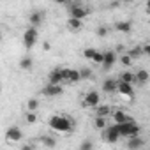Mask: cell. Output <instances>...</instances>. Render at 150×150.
Returning <instances> with one entry per match:
<instances>
[{
    "label": "cell",
    "mask_w": 150,
    "mask_h": 150,
    "mask_svg": "<svg viewBox=\"0 0 150 150\" xmlns=\"http://www.w3.org/2000/svg\"><path fill=\"white\" fill-rule=\"evenodd\" d=\"M48 124H50V127H51L53 131H57V132H65V134H69V132H72V129H74V120H72L71 117H67V115H53V117H50Z\"/></svg>",
    "instance_id": "1"
},
{
    "label": "cell",
    "mask_w": 150,
    "mask_h": 150,
    "mask_svg": "<svg viewBox=\"0 0 150 150\" xmlns=\"http://www.w3.org/2000/svg\"><path fill=\"white\" fill-rule=\"evenodd\" d=\"M117 129H118V134L120 138H131V136H138L141 132L139 125L131 120V122H122V124H117Z\"/></svg>",
    "instance_id": "2"
},
{
    "label": "cell",
    "mask_w": 150,
    "mask_h": 150,
    "mask_svg": "<svg viewBox=\"0 0 150 150\" xmlns=\"http://www.w3.org/2000/svg\"><path fill=\"white\" fill-rule=\"evenodd\" d=\"M37 37H39V32L35 27H28L25 32H23V46L27 50H32L37 42Z\"/></svg>",
    "instance_id": "3"
},
{
    "label": "cell",
    "mask_w": 150,
    "mask_h": 150,
    "mask_svg": "<svg viewBox=\"0 0 150 150\" xmlns=\"http://www.w3.org/2000/svg\"><path fill=\"white\" fill-rule=\"evenodd\" d=\"M101 132H103V139L108 141V143H117V141L120 139V134H118L117 124H113V125H106Z\"/></svg>",
    "instance_id": "4"
},
{
    "label": "cell",
    "mask_w": 150,
    "mask_h": 150,
    "mask_svg": "<svg viewBox=\"0 0 150 150\" xmlns=\"http://www.w3.org/2000/svg\"><path fill=\"white\" fill-rule=\"evenodd\" d=\"M99 103H101V94H97L96 90H90V92H87V96H85L81 104L85 108H96Z\"/></svg>",
    "instance_id": "5"
},
{
    "label": "cell",
    "mask_w": 150,
    "mask_h": 150,
    "mask_svg": "<svg viewBox=\"0 0 150 150\" xmlns=\"http://www.w3.org/2000/svg\"><path fill=\"white\" fill-rule=\"evenodd\" d=\"M69 14H71V18L85 20L87 14H88V11H87L83 6H80V4H72V6H69Z\"/></svg>",
    "instance_id": "6"
},
{
    "label": "cell",
    "mask_w": 150,
    "mask_h": 150,
    "mask_svg": "<svg viewBox=\"0 0 150 150\" xmlns=\"http://www.w3.org/2000/svg\"><path fill=\"white\" fill-rule=\"evenodd\" d=\"M21 138H23V132H21V129H20L18 125H11V127L6 131V139L11 141V143H16V141H20Z\"/></svg>",
    "instance_id": "7"
},
{
    "label": "cell",
    "mask_w": 150,
    "mask_h": 150,
    "mask_svg": "<svg viewBox=\"0 0 150 150\" xmlns=\"http://www.w3.org/2000/svg\"><path fill=\"white\" fill-rule=\"evenodd\" d=\"M42 94L48 96V97H58L64 94V88L62 85H53V83H48L44 88H42Z\"/></svg>",
    "instance_id": "8"
},
{
    "label": "cell",
    "mask_w": 150,
    "mask_h": 150,
    "mask_svg": "<svg viewBox=\"0 0 150 150\" xmlns=\"http://www.w3.org/2000/svg\"><path fill=\"white\" fill-rule=\"evenodd\" d=\"M117 92H120L122 96H125V97H132L134 96V88H132V83H125V81H117Z\"/></svg>",
    "instance_id": "9"
},
{
    "label": "cell",
    "mask_w": 150,
    "mask_h": 150,
    "mask_svg": "<svg viewBox=\"0 0 150 150\" xmlns=\"http://www.w3.org/2000/svg\"><path fill=\"white\" fill-rule=\"evenodd\" d=\"M115 62H117V55H115V51H104L103 53V69H111L113 65H115Z\"/></svg>",
    "instance_id": "10"
},
{
    "label": "cell",
    "mask_w": 150,
    "mask_h": 150,
    "mask_svg": "<svg viewBox=\"0 0 150 150\" xmlns=\"http://www.w3.org/2000/svg\"><path fill=\"white\" fill-rule=\"evenodd\" d=\"M42 20H44V13H42V11H34V13H30V16H28L30 27H35V28L42 23Z\"/></svg>",
    "instance_id": "11"
},
{
    "label": "cell",
    "mask_w": 150,
    "mask_h": 150,
    "mask_svg": "<svg viewBox=\"0 0 150 150\" xmlns=\"http://www.w3.org/2000/svg\"><path fill=\"white\" fill-rule=\"evenodd\" d=\"M150 80V74L146 69H139L136 74H134V83H139V85H146Z\"/></svg>",
    "instance_id": "12"
},
{
    "label": "cell",
    "mask_w": 150,
    "mask_h": 150,
    "mask_svg": "<svg viewBox=\"0 0 150 150\" xmlns=\"http://www.w3.org/2000/svg\"><path fill=\"white\" fill-rule=\"evenodd\" d=\"M111 115H113V120H115V124H122V122H131V120H134L132 117H129L125 111H122V110H117V111H111Z\"/></svg>",
    "instance_id": "13"
},
{
    "label": "cell",
    "mask_w": 150,
    "mask_h": 150,
    "mask_svg": "<svg viewBox=\"0 0 150 150\" xmlns=\"http://www.w3.org/2000/svg\"><path fill=\"white\" fill-rule=\"evenodd\" d=\"M48 83H53V85H60V83H64V81H62V74H60V67L53 69V71L48 74Z\"/></svg>",
    "instance_id": "14"
},
{
    "label": "cell",
    "mask_w": 150,
    "mask_h": 150,
    "mask_svg": "<svg viewBox=\"0 0 150 150\" xmlns=\"http://www.w3.org/2000/svg\"><path fill=\"white\" fill-rule=\"evenodd\" d=\"M143 145H145V141L139 138V134H138V136H131V138H129V143H127V146H129L131 150H139Z\"/></svg>",
    "instance_id": "15"
},
{
    "label": "cell",
    "mask_w": 150,
    "mask_h": 150,
    "mask_svg": "<svg viewBox=\"0 0 150 150\" xmlns=\"http://www.w3.org/2000/svg\"><path fill=\"white\" fill-rule=\"evenodd\" d=\"M67 27L72 30V32H78L83 28V20H78V18H69L67 20Z\"/></svg>",
    "instance_id": "16"
},
{
    "label": "cell",
    "mask_w": 150,
    "mask_h": 150,
    "mask_svg": "<svg viewBox=\"0 0 150 150\" xmlns=\"http://www.w3.org/2000/svg\"><path fill=\"white\" fill-rule=\"evenodd\" d=\"M115 28L122 34H129L132 30V21H117L115 23Z\"/></svg>",
    "instance_id": "17"
},
{
    "label": "cell",
    "mask_w": 150,
    "mask_h": 150,
    "mask_svg": "<svg viewBox=\"0 0 150 150\" xmlns=\"http://www.w3.org/2000/svg\"><path fill=\"white\" fill-rule=\"evenodd\" d=\"M103 90H104L106 94L117 92V80H106V81L103 83Z\"/></svg>",
    "instance_id": "18"
},
{
    "label": "cell",
    "mask_w": 150,
    "mask_h": 150,
    "mask_svg": "<svg viewBox=\"0 0 150 150\" xmlns=\"http://www.w3.org/2000/svg\"><path fill=\"white\" fill-rule=\"evenodd\" d=\"M96 110H97V115H101V117H110L111 111H113L111 106H108V104H101V103L96 106Z\"/></svg>",
    "instance_id": "19"
},
{
    "label": "cell",
    "mask_w": 150,
    "mask_h": 150,
    "mask_svg": "<svg viewBox=\"0 0 150 150\" xmlns=\"http://www.w3.org/2000/svg\"><path fill=\"white\" fill-rule=\"evenodd\" d=\"M106 125H108V117H101V115H97V117L94 118V127H96V129L103 131Z\"/></svg>",
    "instance_id": "20"
},
{
    "label": "cell",
    "mask_w": 150,
    "mask_h": 150,
    "mask_svg": "<svg viewBox=\"0 0 150 150\" xmlns=\"http://www.w3.org/2000/svg\"><path fill=\"white\" fill-rule=\"evenodd\" d=\"M32 65H34V60H32L30 57H23V58L20 60V67H21L23 71H30Z\"/></svg>",
    "instance_id": "21"
},
{
    "label": "cell",
    "mask_w": 150,
    "mask_h": 150,
    "mask_svg": "<svg viewBox=\"0 0 150 150\" xmlns=\"http://www.w3.org/2000/svg\"><path fill=\"white\" fill-rule=\"evenodd\" d=\"M78 81H81L80 72L76 69H69V80H67V83H78Z\"/></svg>",
    "instance_id": "22"
},
{
    "label": "cell",
    "mask_w": 150,
    "mask_h": 150,
    "mask_svg": "<svg viewBox=\"0 0 150 150\" xmlns=\"http://www.w3.org/2000/svg\"><path fill=\"white\" fill-rule=\"evenodd\" d=\"M120 81H125V83H134V72H129V71H124L120 74Z\"/></svg>",
    "instance_id": "23"
},
{
    "label": "cell",
    "mask_w": 150,
    "mask_h": 150,
    "mask_svg": "<svg viewBox=\"0 0 150 150\" xmlns=\"http://www.w3.org/2000/svg\"><path fill=\"white\" fill-rule=\"evenodd\" d=\"M127 55L134 60V58H139V57L143 55V50H141V46H134V48H131V50L127 51Z\"/></svg>",
    "instance_id": "24"
},
{
    "label": "cell",
    "mask_w": 150,
    "mask_h": 150,
    "mask_svg": "<svg viewBox=\"0 0 150 150\" xmlns=\"http://www.w3.org/2000/svg\"><path fill=\"white\" fill-rule=\"evenodd\" d=\"M78 72H80V78H81V80H88V78L92 76V71H90L88 67H81Z\"/></svg>",
    "instance_id": "25"
},
{
    "label": "cell",
    "mask_w": 150,
    "mask_h": 150,
    "mask_svg": "<svg viewBox=\"0 0 150 150\" xmlns=\"http://www.w3.org/2000/svg\"><path fill=\"white\" fill-rule=\"evenodd\" d=\"M37 108H39V101H37L35 97L27 103V110H28V111H37Z\"/></svg>",
    "instance_id": "26"
},
{
    "label": "cell",
    "mask_w": 150,
    "mask_h": 150,
    "mask_svg": "<svg viewBox=\"0 0 150 150\" xmlns=\"http://www.w3.org/2000/svg\"><path fill=\"white\" fill-rule=\"evenodd\" d=\"M41 141H42V145H44V146H50V148H53V146L57 145V141H55L53 138H46V136H42V138H41Z\"/></svg>",
    "instance_id": "27"
},
{
    "label": "cell",
    "mask_w": 150,
    "mask_h": 150,
    "mask_svg": "<svg viewBox=\"0 0 150 150\" xmlns=\"http://www.w3.org/2000/svg\"><path fill=\"white\" fill-rule=\"evenodd\" d=\"M96 51H97V50H94V48H85V50H83V57L88 58V60H92L94 55H96Z\"/></svg>",
    "instance_id": "28"
},
{
    "label": "cell",
    "mask_w": 150,
    "mask_h": 150,
    "mask_svg": "<svg viewBox=\"0 0 150 150\" xmlns=\"http://www.w3.org/2000/svg\"><path fill=\"white\" fill-rule=\"evenodd\" d=\"M120 62H122V65H124V67H129V65L132 64V58H131L127 53H124V55L120 57Z\"/></svg>",
    "instance_id": "29"
},
{
    "label": "cell",
    "mask_w": 150,
    "mask_h": 150,
    "mask_svg": "<svg viewBox=\"0 0 150 150\" xmlns=\"http://www.w3.org/2000/svg\"><path fill=\"white\" fill-rule=\"evenodd\" d=\"M25 120H27V124H35V122H37V115H35V111H28L27 117H25Z\"/></svg>",
    "instance_id": "30"
},
{
    "label": "cell",
    "mask_w": 150,
    "mask_h": 150,
    "mask_svg": "<svg viewBox=\"0 0 150 150\" xmlns=\"http://www.w3.org/2000/svg\"><path fill=\"white\" fill-rule=\"evenodd\" d=\"M92 62L101 65V64H103V51H99V50H97V51H96V55H94V58H92Z\"/></svg>",
    "instance_id": "31"
},
{
    "label": "cell",
    "mask_w": 150,
    "mask_h": 150,
    "mask_svg": "<svg viewBox=\"0 0 150 150\" xmlns=\"http://www.w3.org/2000/svg\"><path fill=\"white\" fill-rule=\"evenodd\" d=\"M108 32H110V30H108V27H104V25L97 28V35H99V37H106V35H108Z\"/></svg>",
    "instance_id": "32"
},
{
    "label": "cell",
    "mask_w": 150,
    "mask_h": 150,
    "mask_svg": "<svg viewBox=\"0 0 150 150\" xmlns=\"http://www.w3.org/2000/svg\"><path fill=\"white\" fill-rule=\"evenodd\" d=\"M92 146H94V145H92L90 141H85V143H81V145H80V150H90Z\"/></svg>",
    "instance_id": "33"
},
{
    "label": "cell",
    "mask_w": 150,
    "mask_h": 150,
    "mask_svg": "<svg viewBox=\"0 0 150 150\" xmlns=\"http://www.w3.org/2000/svg\"><path fill=\"white\" fill-rule=\"evenodd\" d=\"M141 50H143V55H150V44H143Z\"/></svg>",
    "instance_id": "34"
},
{
    "label": "cell",
    "mask_w": 150,
    "mask_h": 150,
    "mask_svg": "<svg viewBox=\"0 0 150 150\" xmlns=\"http://www.w3.org/2000/svg\"><path fill=\"white\" fill-rule=\"evenodd\" d=\"M55 2H57L58 6H69V4H71V0H55Z\"/></svg>",
    "instance_id": "35"
},
{
    "label": "cell",
    "mask_w": 150,
    "mask_h": 150,
    "mask_svg": "<svg viewBox=\"0 0 150 150\" xmlns=\"http://www.w3.org/2000/svg\"><path fill=\"white\" fill-rule=\"evenodd\" d=\"M42 50L48 51V50H50V42H44V44H42Z\"/></svg>",
    "instance_id": "36"
},
{
    "label": "cell",
    "mask_w": 150,
    "mask_h": 150,
    "mask_svg": "<svg viewBox=\"0 0 150 150\" xmlns=\"http://www.w3.org/2000/svg\"><path fill=\"white\" fill-rule=\"evenodd\" d=\"M122 2H132V0H122Z\"/></svg>",
    "instance_id": "37"
},
{
    "label": "cell",
    "mask_w": 150,
    "mask_h": 150,
    "mask_svg": "<svg viewBox=\"0 0 150 150\" xmlns=\"http://www.w3.org/2000/svg\"><path fill=\"white\" fill-rule=\"evenodd\" d=\"M0 42H2V34H0Z\"/></svg>",
    "instance_id": "38"
}]
</instances>
